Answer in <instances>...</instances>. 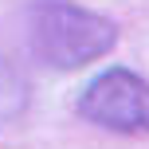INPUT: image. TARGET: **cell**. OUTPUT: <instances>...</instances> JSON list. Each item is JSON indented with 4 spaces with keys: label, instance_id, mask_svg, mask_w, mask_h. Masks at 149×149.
<instances>
[{
    "label": "cell",
    "instance_id": "1",
    "mask_svg": "<svg viewBox=\"0 0 149 149\" xmlns=\"http://www.w3.org/2000/svg\"><path fill=\"white\" fill-rule=\"evenodd\" d=\"M28 39L43 63L74 71L82 63L106 55L118 43V28L94 12H82L59 0H36L28 12Z\"/></svg>",
    "mask_w": 149,
    "mask_h": 149
},
{
    "label": "cell",
    "instance_id": "2",
    "mask_svg": "<svg viewBox=\"0 0 149 149\" xmlns=\"http://www.w3.org/2000/svg\"><path fill=\"white\" fill-rule=\"evenodd\" d=\"M79 114L94 126L122 130V134H145L149 130V82L134 71H102L79 98Z\"/></svg>",
    "mask_w": 149,
    "mask_h": 149
}]
</instances>
